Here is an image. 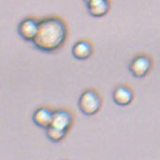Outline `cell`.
<instances>
[{"instance_id":"6da1fadb","label":"cell","mask_w":160,"mask_h":160,"mask_svg":"<svg viewBox=\"0 0 160 160\" xmlns=\"http://www.w3.org/2000/svg\"><path fill=\"white\" fill-rule=\"evenodd\" d=\"M68 28L65 22L57 16H49L39 21L38 33L32 42L35 47L50 53L60 48L66 41Z\"/></svg>"},{"instance_id":"7a4b0ae2","label":"cell","mask_w":160,"mask_h":160,"mask_svg":"<svg viewBox=\"0 0 160 160\" xmlns=\"http://www.w3.org/2000/svg\"><path fill=\"white\" fill-rule=\"evenodd\" d=\"M102 106V99L98 92L93 90L84 92L78 100V108L84 115L92 116L96 114Z\"/></svg>"},{"instance_id":"3957f363","label":"cell","mask_w":160,"mask_h":160,"mask_svg":"<svg viewBox=\"0 0 160 160\" xmlns=\"http://www.w3.org/2000/svg\"><path fill=\"white\" fill-rule=\"evenodd\" d=\"M39 28V21L35 18L28 17L23 19L18 25V33L19 35L28 42H33Z\"/></svg>"},{"instance_id":"277c9868","label":"cell","mask_w":160,"mask_h":160,"mask_svg":"<svg viewBox=\"0 0 160 160\" xmlns=\"http://www.w3.org/2000/svg\"><path fill=\"white\" fill-rule=\"evenodd\" d=\"M152 62L149 57L145 55H139L133 58L129 65L130 72L138 78L144 77L150 71Z\"/></svg>"},{"instance_id":"5b68a950","label":"cell","mask_w":160,"mask_h":160,"mask_svg":"<svg viewBox=\"0 0 160 160\" xmlns=\"http://www.w3.org/2000/svg\"><path fill=\"white\" fill-rule=\"evenodd\" d=\"M73 122L72 113L65 109H58L53 113V120L50 126L68 132Z\"/></svg>"},{"instance_id":"8992f818","label":"cell","mask_w":160,"mask_h":160,"mask_svg":"<svg viewBox=\"0 0 160 160\" xmlns=\"http://www.w3.org/2000/svg\"><path fill=\"white\" fill-rule=\"evenodd\" d=\"M134 99L133 91L127 86L122 85L115 89L113 92V101L115 104L121 107L128 106L132 103Z\"/></svg>"},{"instance_id":"52a82bcc","label":"cell","mask_w":160,"mask_h":160,"mask_svg":"<svg viewBox=\"0 0 160 160\" xmlns=\"http://www.w3.org/2000/svg\"><path fill=\"white\" fill-rule=\"evenodd\" d=\"M53 113L47 108H40L33 113L32 120L38 127L47 129L52 123Z\"/></svg>"},{"instance_id":"ba28073f","label":"cell","mask_w":160,"mask_h":160,"mask_svg":"<svg viewBox=\"0 0 160 160\" xmlns=\"http://www.w3.org/2000/svg\"><path fill=\"white\" fill-rule=\"evenodd\" d=\"M72 56L78 60H85L92 54V46L88 41H78L72 49Z\"/></svg>"},{"instance_id":"9c48e42d","label":"cell","mask_w":160,"mask_h":160,"mask_svg":"<svg viewBox=\"0 0 160 160\" xmlns=\"http://www.w3.org/2000/svg\"><path fill=\"white\" fill-rule=\"evenodd\" d=\"M87 8L92 16L102 17L108 12L110 9V3L109 0H95V1L87 4Z\"/></svg>"},{"instance_id":"30bf717a","label":"cell","mask_w":160,"mask_h":160,"mask_svg":"<svg viewBox=\"0 0 160 160\" xmlns=\"http://www.w3.org/2000/svg\"><path fill=\"white\" fill-rule=\"evenodd\" d=\"M46 130V137L47 138L52 141V142H58L60 141L61 139L64 138V137L66 136L67 132L63 131V130H60V129H58V128H55L53 126H49Z\"/></svg>"},{"instance_id":"8fae6325","label":"cell","mask_w":160,"mask_h":160,"mask_svg":"<svg viewBox=\"0 0 160 160\" xmlns=\"http://www.w3.org/2000/svg\"><path fill=\"white\" fill-rule=\"evenodd\" d=\"M85 1V3H86V5L87 4H89V3H91V2H92V1H95V0H84Z\"/></svg>"}]
</instances>
